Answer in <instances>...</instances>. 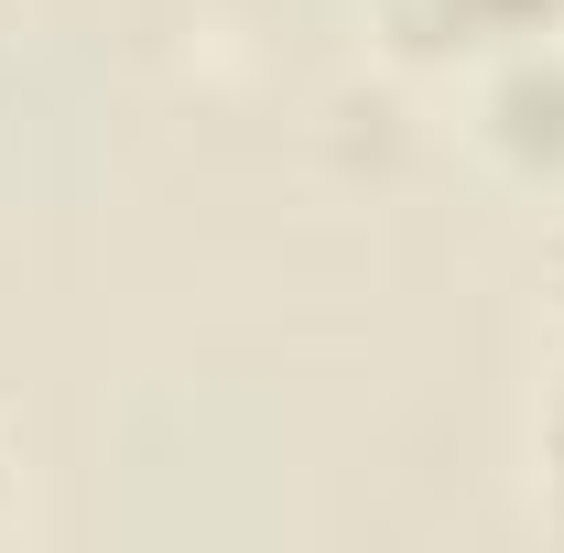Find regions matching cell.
<instances>
[{
  "mask_svg": "<svg viewBox=\"0 0 564 553\" xmlns=\"http://www.w3.org/2000/svg\"><path fill=\"white\" fill-rule=\"evenodd\" d=\"M478 152L510 163L521 185L564 174V33L499 44L489 66H478Z\"/></svg>",
  "mask_w": 564,
  "mask_h": 553,
  "instance_id": "6da1fadb",
  "label": "cell"
},
{
  "mask_svg": "<svg viewBox=\"0 0 564 553\" xmlns=\"http://www.w3.org/2000/svg\"><path fill=\"white\" fill-rule=\"evenodd\" d=\"M532 467H543V488H554V510H564V380L543 391V413H532Z\"/></svg>",
  "mask_w": 564,
  "mask_h": 553,
  "instance_id": "7a4b0ae2",
  "label": "cell"
},
{
  "mask_svg": "<svg viewBox=\"0 0 564 553\" xmlns=\"http://www.w3.org/2000/svg\"><path fill=\"white\" fill-rule=\"evenodd\" d=\"M543 282H554V315H564V239H554V261H543Z\"/></svg>",
  "mask_w": 564,
  "mask_h": 553,
  "instance_id": "3957f363",
  "label": "cell"
},
{
  "mask_svg": "<svg viewBox=\"0 0 564 553\" xmlns=\"http://www.w3.org/2000/svg\"><path fill=\"white\" fill-rule=\"evenodd\" d=\"M0 521H11V456H0Z\"/></svg>",
  "mask_w": 564,
  "mask_h": 553,
  "instance_id": "277c9868",
  "label": "cell"
}]
</instances>
